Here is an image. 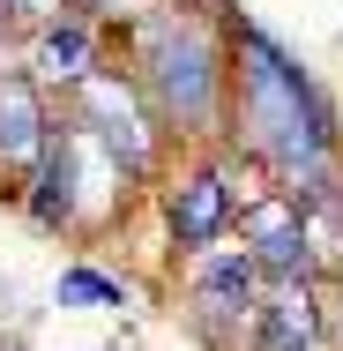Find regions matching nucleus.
<instances>
[{
  "mask_svg": "<svg viewBox=\"0 0 343 351\" xmlns=\"http://www.w3.org/2000/svg\"><path fill=\"white\" fill-rule=\"evenodd\" d=\"M224 142L269 180L291 210H314L343 187V105L298 45L262 15H224Z\"/></svg>",
  "mask_w": 343,
  "mask_h": 351,
  "instance_id": "1",
  "label": "nucleus"
},
{
  "mask_svg": "<svg viewBox=\"0 0 343 351\" xmlns=\"http://www.w3.org/2000/svg\"><path fill=\"white\" fill-rule=\"evenodd\" d=\"M224 15L231 0H157L149 15L105 38L112 68L135 82L157 135L172 149L224 142Z\"/></svg>",
  "mask_w": 343,
  "mask_h": 351,
  "instance_id": "2",
  "label": "nucleus"
},
{
  "mask_svg": "<svg viewBox=\"0 0 343 351\" xmlns=\"http://www.w3.org/2000/svg\"><path fill=\"white\" fill-rule=\"evenodd\" d=\"M60 112V105H53ZM30 232H45V239H105L120 217L135 210V187L120 180V165L97 149V142L68 128V120H53V135L38 149V165L15 180V195H8Z\"/></svg>",
  "mask_w": 343,
  "mask_h": 351,
  "instance_id": "3",
  "label": "nucleus"
},
{
  "mask_svg": "<svg viewBox=\"0 0 343 351\" xmlns=\"http://www.w3.org/2000/svg\"><path fill=\"white\" fill-rule=\"evenodd\" d=\"M269 195V180L231 149V142H194V149H172L164 172L149 180V210L164 224V247L172 262H194L209 247H224L239 232V217Z\"/></svg>",
  "mask_w": 343,
  "mask_h": 351,
  "instance_id": "4",
  "label": "nucleus"
},
{
  "mask_svg": "<svg viewBox=\"0 0 343 351\" xmlns=\"http://www.w3.org/2000/svg\"><path fill=\"white\" fill-rule=\"evenodd\" d=\"M60 120L97 142V149L120 165V180H127L135 195H149V180H157V172H164V157H172V142L157 135L149 105L135 97V82L112 68V60H105L97 75H82L68 97H60Z\"/></svg>",
  "mask_w": 343,
  "mask_h": 351,
  "instance_id": "5",
  "label": "nucleus"
},
{
  "mask_svg": "<svg viewBox=\"0 0 343 351\" xmlns=\"http://www.w3.org/2000/svg\"><path fill=\"white\" fill-rule=\"evenodd\" d=\"M254 306H262V269L246 262L239 239L179 262V322L202 351H246Z\"/></svg>",
  "mask_w": 343,
  "mask_h": 351,
  "instance_id": "6",
  "label": "nucleus"
},
{
  "mask_svg": "<svg viewBox=\"0 0 343 351\" xmlns=\"http://www.w3.org/2000/svg\"><path fill=\"white\" fill-rule=\"evenodd\" d=\"M105 60H112V53H105V30H97L90 15H75V8H60L53 23H38V30L15 45V68L30 75V82L53 97V105L68 97L82 75H97Z\"/></svg>",
  "mask_w": 343,
  "mask_h": 351,
  "instance_id": "7",
  "label": "nucleus"
},
{
  "mask_svg": "<svg viewBox=\"0 0 343 351\" xmlns=\"http://www.w3.org/2000/svg\"><path fill=\"white\" fill-rule=\"evenodd\" d=\"M53 97L15 68V53H0V195H15V180L38 165V149L53 135Z\"/></svg>",
  "mask_w": 343,
  "mask_h": 351,
  "instance_id": "8",
  "label": "nucleus"
},
{
  "mask_svg": "<svg viewBox=\"0 0 343 351\" xmlns=\"http://www.w3.org/2000/svg\"><path fill=\"white\" fill-rule=\"evenodd\" d=\"M231 239L246 247V262L262 269V284H321V277H314L306 224H298V210H291L283 195H262L254 210L239 217V232H231Z\"/></svg>",
  "mask_w": 343,
  "mask_h": 351,
  "instance_id": "9",
  "label": "nucleus"
},
{
  "mask_svg": "<svg viewBox=\"0 0 343 351\" xmlns=\"http://www.w3.org/2000/svg\"><path fill=\"white\" fill-rule=\"evenodd\" d=\"M246 351H321V284H262Z\"/></svg>",
  "mask_w": 343,
  "mask_h": 351,
  "instance_id": "10",
  "label": "nucleus"
},
{
  "mask_svg": "<svg viewBox=\"0 0 343 351\" xmlns=\"http://www.w3.org/2000/svg\"><path fill=\"white\" fill-rule=\"evenodd\" d=\"M53 306L60 314H127L135 306V284L120 277V269H105L97 254H82V262H68L53 277Z\"/></svg>",
  "mask_w": 343,
  "mask_h": 351,
  "instance_id": "11",
  "label": "nucleus"
},
{
  "mask_svg": "<svg viewBox=\"0 0 343 351\" xmlns=\"http://www.w3.org/2000/svg\"><path fill=\"white\" fill-rule=\"evenodd\" d=\"M298 224H306V247H314V277L336 284L343 277V187L321 195L314 210H298Z\"/></svg>",
  "mask_w": 343,
  "mask_h": 351,
  "instance_id": "12",
  "label": "nucleus"
},
{
  "mask_svg": "<svg viewBox=\"0 0 343 351\" xmlns=\"http://www.w3.org/2000/svg\"><path fill=\"white\" fill-rule=\"evenodd\" d=\"M321 351H343V277L321 284Z\"/></svg>",
  "mask_w": 343,
  "mask_h": 351,
  "instance_id": "13",
  "label": "nucleus"
},
{
  "mask_svg": "<svg viewBox=\"0 0 343 351\" xmlns=\"http://www.w3.org/2000/svg\"><path fill=\"white\" fill-rule=\"evenodd\" d=\"M8 306H15V277H0V314H8Z\"/></svg>",
  "mask_w": 343,
  "mask_h": 351,
  "instance_id": "14",
  "label": "nucleus"
}]
</instances>
